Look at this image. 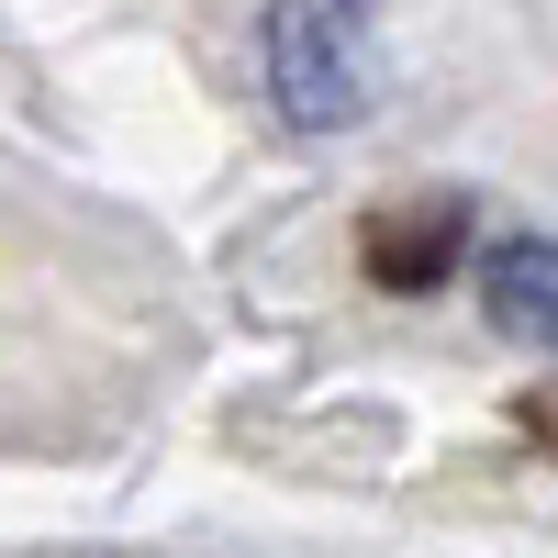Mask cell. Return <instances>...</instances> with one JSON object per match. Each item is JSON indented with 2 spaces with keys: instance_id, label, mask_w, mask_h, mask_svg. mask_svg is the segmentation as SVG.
I'll use <instances>...</instances> for the list:
<instances>
[{
  "instance_id": "7a4b0ae2",
  "label": "cell",
  "mask_w": 558,
  "mask_h": 558,
  "mask_svg": "<svg viewBox=\"0 0 558 558\" xmlns=\"http://www.w3.org/2000/svg\"><path fill=\"white\" fill-rule=\"evenodd\" d=\"M458 246H470V213L458 202H391L357 223V257L380 291H436V279L458 268Z\"/></svg>"
},
{
  "instance_id": "277c9868",
  "label": "cell",
  "mask_w": 558,
  "mask_h": 558,
  "mask_svg": "<svg viewBox=\"0 0 558 558\" xmlns=\"http://www.w3.org/2000/svg\"><path fill=\"white\" fill-rule=\"evenodd\" d=\"M525 436H536V447H558V380H547V391H525Z\"/></svg>"
},
{
  "instance_id": "3957f363",
  "label": "cell",
  "mask_w": 558,
  "mask_h": 558,
  "mask_svg": "<svg viewBox=\"0 0 558 558\" xmlns=\"http://www.w3.org/2000/svg\"><path fill=\"white\" fill-rule=\"evenodd\" d=\"M481 302H492V324H502V336L558 347V246H547V235L492 246V257H481Z\"/></svg>"
},
{
  "instance_id": "6da1fadb",
  "label": "cell",
  "mask_w": 558,
  "mask_h": 558,
  "mask_svg": "<svg viewBox=\"0 0 558 558\" xmlns=\"http://www.w3.org/2000/svg\"><path fill=\"white\" fill-rule=\"evenodd\" d=\"M268 89L302 134L368 112V12L357 0H268Z\"/></svg>"
}]
</instances>
